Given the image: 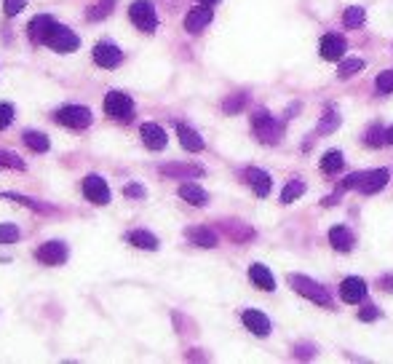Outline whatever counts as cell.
I'll use <instances>...</instances> for the list:
<instances>
[{
	"mask_svg": "<svg viewBox=\"0 0 393 364\" xmlns=\"http://www.w3.org/2000/svg\"><path fill=\"white\" fill-rule=\"evenodd\" d=\"M161 174L188 180V177H201L203 169H201V166H188V164H169V166H161Z\"/></svg>",
	"mask_w": 393,
	"mask_h": 364,
	"instance_id": "23",
	"label": "cell"
},
{
	"mask_svg": "<svg viewBox=\"0 0 393 364\" xmlns=\"http://www.w3.org/2000/svg\"><path fill=\"white\" fill-rule=\"evenodd\" d=\"M113 8H115V0H99V3H94V6L86 11V19H89V22H99V19L110 16Z\"/></svg>",
	"mask_w": 393,
	"mask_h": 364,
	"instance_id": "28",
	"label": "cell"
},
{
	"mask_svg": "<svg viewBox=\"0 0 393 364\" xmlns=\"http://www.w3.org/2000/svg\"><path fill=\"white\" fill-rule=\"evenodd\" d=\"M244 177H246V182L251 185V190H254L257 198H265V195L270 193V185H273V182H270V174H268V171L251 166V169L244 171Z\"/></svg>",
	"mask_w": 393,
	"mask_h": 364,
	"instance_id": "16",
	"label": "cell"
},
{
	"mask_svg": "<svg viewBox=\"0 0 393 364\" xmlns=\"http://www.w3.org/2000/svg\"><path fill=\"white\" fill-rule=\"evenodd\" d=\"M377 316H380V311H377V305H372V303L364 305V308L358 311V319H361V322H375Z\"/></svg>",
	"mask_w": 393,
	"mask_h": 364,
	"instance_id": "41",
	"label": "cell"
},
{
	"mask_svg": "<svg viewBox=\"0 0 393 364\" xmlns=\"http://www.w3.org/2000/svg\"><path fill=\"white\" fill-rule=\"evenodd\" d=\"M364 19H367V13H364L361 6H353V8H348V11L343 13V25H346L348 30H356V27H361L364 25Z\"/></svg>",
	"mask_w": 393,
	"mask_h": 364,
	"instance_id": "30",
	"label": "cell"
},
{
	"mask_svg": "<svg viewBox=\"0 0 393 364\" xmlns=\"http://www.w3.org/2000/svg\"><path fill=\"white\" fill-rule=\"evenodd\" d=\"M388 180H391V174H388V169H372V171H361L358 174V190L364 195H372L377 193V190H382L385 185H388Z\"/></svg>",
	"mask_w": 393,
	"mask_h": 364,
	"instance_id": "10",
	"label": "cell"
},
{
	"mask_svg": "<svg viewBox=\"0 0 393 364\" xmlns=\"http://www.w3.org/2000/svg\"><path fill=\"white\" fill-rule=\"evenodd\" d=\"M19 236H22V233H19L16 225H8V222L0 225V244H16L19 241Z\"/></svg>",
	"mask_w": 393,
	"mask_h": 364,
	"instance_id": "35",
	"label": "cell"
},
{
	"mask_svg": "<svg viewBox=\"0 0 393 364\" xmlns=\"http://www.w3.org/2000/svg\"><path fill=\"white\" fill-rule=\"evenodd\" d=\"M24 6H27V0H3V11H6V16H16V13H22Z\"/></svg>",
	"mask_w": 393,
	"mask_h": 364,
	"instance_id": "40",
	"label": "cell"
},
{
	"mask_svg": "<svg viewBox=\"0 0 393 364\" xmlns=\"http://www.w3.org/2000/svg\"><path fill=\"white\" fill-rule=\"evenodd\" d=\"M289 284L295 287V292H297V295H302V297L313 300L316 305H326V308H332V297H329L326 287H321L319 281L308 279V276H289Z\"/></svg>",
	"mask_w": 393,
	"mask_h": 364,
	"instance_id": "2",
	"label": "cell"
},
{
	"mask_svg": "<svg viewBox=\"0 0 393 364\" xmlns=\"http://www.w3.org/2000/svg\"><path fill=\"white\" fill-rule=\"evenodd\" d=\"M375 86H377L380 94H393V70H385V73L377 75Z\"/></svg>",
	"mask_w": 393,
	"mask_h": 364,
	"instance_id": "36",
	"label": "cell"
},
{
	"mask_svg": "<svg viewBox=\"0 0 393 364\" xmlns=\"http://www.w3.org/2000/svg\"><path fill=\"white\" fill-rule=\"evenodd\" d=\"M0 169H24V161H19V156L8 150H0Z\"/></svg>",
	"mask_w": 393,
	"mask_h": 364,
	"instance_id": "33",
	"label": "cell"
},
{
	"mask_svg": "<svg viewBox=\"0 0 393 364\" xmlns=\"http://www.w3.org/2000/svg\"><path fill=\"white\" fill-rule=\"evenodd\" d=\"M319 54H321V59H326V62L340 59V57L346 54V40L340 35H324L321 46H319Z\"/></svg>",
	"mask_w": 393,
	"mask_h": 364,
	"instance_id": "17",
	"label": "cell"
},
{
	"mask_svg": "<svg viewBox=\"0 0 393 364\" xmlns=\"http://www.w3.org/2000/svg\"><path fill=\"white\" fill-rule=\"evenodd\" d=\"M340 297L351 305L364 303V297H367V281L358 279V276H348V279L340 284Z\"/></svg>",
	"mask_w": 393,
	"mask_h": 364,
	"instance_id": "11",
	"label": "cell"
},
{
	"mask_svg": "<svg viewBox=\"0 0 393 364\" xmlns=\"http://www.w3.org/2000/svg\"><path fill=\"white\" fill-rule=\"evenodd\" d=\"M225 228H227V233H230V236L236 239V241H241V239H251V236H254V231H249V228H244V225L239 228L236 222H227Z\"/></svg>",
	"mask_w": 393,
	"mask_h": 364,
	"instance_id": "39",
	"label": "cell"
},
{
	"mask_svg": "<svg viewBox=\"0 0 393 364\" xmlns=\"http://www.w3.org/2000/svg\"><path fill=\"white\" fill-rule=\"evenodd\" d=\"M179 198H182V201H188L190 207H206V201H209L206 190L198 188V185H193V182H185V185L179 188Z\"/></svg>",
	"mask_w": 393,
	"mask_h": 364,
	"instance_id": "21",
	"label": "cell"
},
{
	"mask_svg": "<svg viewBox=\"0 0 393 364\" xmlns=\"http://www.w3.org/2000/svg\"><path fill=\"white\" fill-rule=\"evenodd\" d=\"M43 46H48L51 51H59V54H72V51H78V46H81V38L75 35L70 27L54 25Z\"/></svg>",
	"mask_w": 393,
	"mask_h": 364,
	"instance_id": "3",
	"label": "cell"
},
{
	"mask_svg": "<svg viewBox=\"0 0 393 364\" xmlns=\"http://www.w3.org/2000/svg\"><path fill=\"white\" fill-rule=\"evenodd\" d=\"M337 126H340V115H337V113H334V110H329V113H324V118H321V123H319V132H334V129H337Z\"/></svg>",
	"mask_w": 393,
	"mask_h": 364,
	"instance_id": "34",
	"label": "cell"
},
{
	"mask_svg": "<svg viewBox=\"0 0 393 364\" xmlns=\"http://www.w3.org/2000/svg\"><path fill=\"white\" fill-rule=\"evenodd\" d=\"M84 195H86V201H91L94 207H105V204H110L108 182L102 180L99 174H89L84 180Z\"/></svg>",
	"mask_w": 393,
	"mask_h": 364,
	"instance_id": "7",
	"label": "cell"
},
{
	"mask_svg": "<svg viewBox=\"0 0 393 364\" xmlns=\"http://www.w3.org/2000/svg\"><path fill=\"white\" fill-rule=\"evenodd\" d=\"M185 236H188V241L190 244L203 246V249H215L217 246V233L209 231V228H188Z\"/></svg>",
	"mask_w": 393,
	"mask_h": 364,
	"instance_id": "22",
	"label": "cell"
},
{
	"mask_svg": "<svg viewBox=\"0 0 393 364\" xmlns=\"http://www.w3.org/2000/svg\"><path fill=\"white\" fill-rule=\"evenodd\" d=\"M139 134H142L144 147H150V150H164V147H166V142H169L166 132H164L158 123H142Z\"/></svg>",
	"mask_w": 393,
	"mask_h": 364,
	"instance_id": "15",
	"label": "cell"
},
{
	"mask_svg": "<svg viewBox=\"0 0 393 364\" xmlns=\"http://www.w3.org/2000/svg\"><path fill=\"white\" fill-rule=\"evenodd\" d=\"M94 62L102 70H115L120 62H123V51H120L115 43L102 40V43H96L94 46Z\"/></svg>",
	"mask_w": 393,
	"mask_h": 364,
	"instance_id": "9",
	"label": "cell"
},
{
	"mask_svg": "<svg viewBox=\"0 0 393 364\" xmlns=\"http://www.w3.org/2000/svg\"><path fill=\"white\" fill-rule=\"evenodd\" d=\"M212 19H215V13H212V6H201V8H193L188 16H185V30L188 33H201L206 27L212 25Z\"/></svg>",
	"mask_w": 393,
	"mask_h": 364,
	"instance_id": "13",
	"label": "cell"
},
{
	"mask_svg": "<svg viewBox=\"0 0 393 364\" xmlns=\"http://www.w3.org/2000/svg\"><path fill=\"white\" fill-rule=\"evenodd\" d=\"M382 290H393V276H391V279H388V276L382 279Z\"/></svg>",
	"mask_w": 393,
	"mask_h": 364,
	"instance_id": "43",
	"label": "cell"
},
{
	"mask_svg": "<svg viewBox=\"0 0 393 364\" xmlns=\"http://www.w3.org/2000/svg\"><path fill=\"white\" fill-rule=\"evenodd\" d=\"M177 137L185 150H190V153H201L203 150V137L195 129H190L188 123H177Z\"/></svg>",
	"mask_w": 393,
	"mask_h": 364,
	"instance_id": "18",
	"label": "cell"
},
{
	"mask_svg": "<svg viewBox=\"0 0 393 364\" xmlns=\"http://www.w3.org/2000/svg\"><path fill=\"white\" fill-rule=\"evenodd\" d=\"M249 279H251V284L257 287V290H262V292H273L275 290V279H273V273L268 271L265 266H251L249 268Z\"/></svg>",
	"mask_w": 393,
	"mask_h": 364,
	"instance_id": "19",
	"label": "cell"
},
{
	"mask_svg": "<svg viewBox=\"0 0 393 364\" xmlns=\"http://www.w3.org/2000/svg\"><path fill=\"white\" fill-rule=\"evenodd\" d=\"M35 257L38 263H43V266H64L67 263V244L62 241H48L43 246H38L35 249Z\"/></svg>",
	"mask_w": 393,
	"mask_h": 364,
	"instance_id": "8",
	"label": "cell"
},
{
	"mask_svg": "<svg viewBox=\"0 0 393 364\" xmlns=\"http://www.w3.org/2000/svg\"><path fill=\"white\" fill-rule=\"evenodd\" d=\"M246 105V94H236V97L225 99V105H222V110H225L227 115H233V113H239L241 108Z\"/></svg>",
	"mask_w": 393,
	"mask_h": 364,
	"instance_id": "37",
	"label": "cell"
},
{
	"mask_svg": "<svg viewBox=\"0 0 393 364\" xmlns=\"http://www.w3.org/2000/svg\"><path fill=\"white\" fill-rule=\"evenodd\" d=\"M346 166V158L340 150H329V153H324L321 158V171L324 174H337V171H343Z\"/></svg>",
	"mask_w": 393,
	"mask_h": 364,
	"instance_id": "25",
	"label": "cell"
},
{
	"mask_svg": "<svg viewBox=\"0 0 393 364\" xmlns=\"http://www.w3.org/2000/svg\"><path fill=\"white\" fill-rule=\"evenodd\" d=\"M241 319H244L246 329H249V332H254V335H260V338L270 335V319L262 314V311H254V308H249V311H244V314H241Z\"/></svg>",
	"mask_w": 393,
	"mask_h": 364,
	"instance_id": "14",
	"label": "cell"
},
{
	"mask_svg": "<svg viewBox=\"0 0 393 364\" xmlns=\"http://www.w3.org/2000/svg\"><path fill=\"white\" fill-rule=\"evenodd\" d=\"M364 70V62L361 59H348V62H343L340 64V70H337V78H351V75H356V73H361Z\"/></svg>",
	"mask_w": 393,
	"mask_h": 364,
	"instance_id": "32",
	"label": "cell"
},
{
	"mask_svg": "<svg viewBox=\"0 0 393 364\" xmlns=\"http://www.w3.org/2000/svg\"><path fill=\"white\" fill-rule=\"evenodd\" d=\"M126 239H129V244H134L137 249H147V252H155V249H158V239H155L150 231H131Z\"/></svg>",
	"mask_w": 393,
	"mask_h": 364,
	"instance_id": "24",
	"label": "cell"
},
{
	"mask_svg": "<svg viewBox=\"0 0 393 364\" xmlns=\"http://www.w3.org/2000/svg\"><path fill=\"white\" fill-rule=\"evenodd\" d=\"M364 142H367L370 147H382L385 142H388V132H385L382 126H377V123H375L370 132H367V137H364Z\"/></svg>",
	"mask_w": 393,
	"mask_h": 364,
	"instance_id": "31",
	"label": "cell"
},
{
	"mask_svg": "<svg viewBox=\"0 0 393 364\" xmlns=\"http://www.w3.org/2000/svg\"><path fill=\"white\" fill-rule=\"evenodd\" d=\"M251 126H254L257 140L265 142V145H275V142L281 140V132H284V126L275 121L270 113H265V110H257V113L251 115Z\"/></svg>",
	"mask_w": 393,
	"mask_h": 364,
	"instance_id": "1",
	"label": "cell"
},
{
	"mask_svg": "<svg viewBox=\"0 0 393 364\" xmlns=\"http://www.w3.org/2000/svg\"><path fill=\"white\" fill-rule=\"evenodd\" d=\"M123 193L131 195V198H144V188H139V185H126Z\"/></svg>",
	"mask_w": 393,
	"mask_h": 364,
	"instance_id": "42",
	"label": "cell"
},
{
	"mask_svg": "<svg viewBox=\"0 0 393 364\" xmlns=\"http://www.w3.org/2000/svg\"><path fill=\"white\" fill-rule=\"evenodd\" d=\"M302 193H305V182L302 180H289L284 185V190H281V201H284V204H292V201L300 198Z\"/></svg>",
	"mask_w": 393,
	"mask_h": 364,
	"instance_id": "29",
	"label": "cell"
},
{
	"mask_svg": "<svg viewBox=\"0 0 393 364\" xmlns=\"http://www.w3.org/2000/svg\"><path fill=\"white\" fill-rule=\"evenodd\" d=\"M105 113H108L113 121L129 123L134 118V102L123 91H110L108 97H105Z\"/></svg>",
	"mask_w": 393,
	"mask_h": 364,
	"instance_id": "5",
	"label": "cell"
},
{
	"mask_svg": "<svg viewBox=\"0 0 393 364\" xmlns=\"http://www.w3.org/2000/svg\"><path fill=\"white\" fill-rule=\"evenodd\" d=\"M22 140L33 153H48V147H51V142H48V137L43 132H24Z\"/></svg>",
	"mask_w": 393,
	"mask_h": 364,
	"instance_id": "26",
	"label": "cell"
},
{
	"mask_svg": "<svg viewBox=\"0 0 393 364\" xmlns=\"http://www.w3.org/2000/svg\"><path fill=\"white\" fill-rule=\"evenodd\" d=\"M11 121H13V108L8 105V102H0V132L8 129Z\"/></svg>",
	"mask_w": 393,
	"mask_h": 364,
	"instance_id": "38",
	"label": "cell"
},
{
	"mask_svg": "<svg viewBox=\"0 0 393 364\" xmlns=\"http://www.w3.org/2000/svg\"><path fill=\"white\" fill-rule=\"evenodd\" d=\"M54 121L67 126V129H89L91 126V110L84 108V105H64V108L57 110Z\"/></svg>",
	"mask_w": 393,
	"mask_h": 364,
	"instance_id": "4",
	"label": "cell"
},
{
	"mask_svg": "<svg viewBox=\"0 0 393 364\" xmlns=\"http://www.w3.org/2000/svg\"><path fill=\"white\" fill-rule=\"evenodd\" d=\"M198 3H201V6H217L220 0H198Z\"/></svg>",
	"mask_w": 393,
	"mask_h": 364,
	"instance_id": "44",
	"label": "cell"
},
{
	"mask_svg": "<svg viewBox=\"0 0 393 364\" xmlns=\"http://www.w3.org/2000/svg\"><path fill=\"white\" fill-rule=\"evenodd\" d=\"M329 244L337 252H351L353 249V233L348 231L346 225H334L332 231H329Z\"/></svg>",
	"mask_w": 393,
	"mask_h": 364,
	"instance_id": "20",
	"label": "cell"
},
{
	"mask_svg": "<svg viewBox=\"0 0 393 364\" xmlns=\"http://www.w3.org/2000/svg\"><path fill=\"white\" fill-rule=\"evenodd\" d=\"M129 19L131 25L142 33H155L158 27V16H155V8L150 0H134L129 8Z\"/></svg>",
	"mask_w": 393,
	"mask_h": 364,
	"instance_id": "6",
	"label": "cell"
},
{
	"mask_svg": "<svg viewBox=\"0 0 393 364\" xmlns=\"http://www.w3.org/2000/svg\"><path fill=\"white\" fill-rule=\"evenodd\" d=\"M388 142H391V145H393V126H391V129H388Z\"/></svg>",
	"mask_w": 393,
	"mask_h": 364,
	"instance_id": "45",
	"label": "cell"
},
{
	"mask_svg": "<svg viewBox=\"0 0 393 364\" xmlns=\"http://www.w3.org/2000/svg\"><path fill=\"white\" fill-rule=\"evenodd\" d=\"M57 25L54 22V16H48V13H38L35 19L30 22V27H27V33H30V40L35 43V46H43L46 43L48 33H51V27Z\"/></svg>",
	"mask_w": 393,
	"mask_h": 364,
	"instance_id": "12",
	"label": "cell"
},
{
	"mask_svg": "<svg viewBox=\"0 0 393 364\" xmlns=\"http://www.w3.org/2000/svg\"><path fill=\"white\" fill-rule=\"evenodd\" d=\"M0 198H8V201H16V204H22V207L35 209V212H46V215H54V212H57V209L48 207V204H40L35 198H27V195H19V193H0Z\"/></svg>",
	"mask_w": 393,
	"mask_h": 364,
	"instance_id": "27",
	"label": "cell"
}]
</instances>
